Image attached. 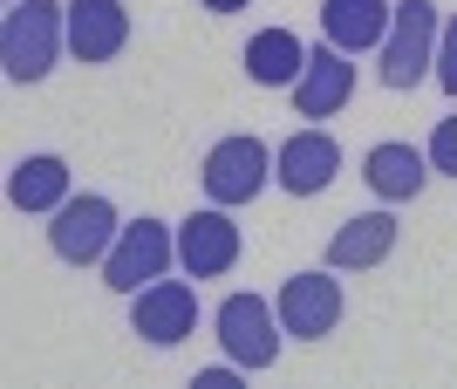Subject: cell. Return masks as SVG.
<instances>
[{"instance_id": "obj_1", "label": "cell", "mask_w": 457, "mask_h": 389, "mask_svg": "<svg viewBox=\"0 0 457 389\" xmlns=\"http://www.w3.org/2000/svg\"><path fill=\"white\" fill-rule=\"evenodd\" d=\"M69 41V0H14L0 28V69L7 82H41Z\"/></svg>"}, {"instance_id": "obj_2", "label": "cell", "mask_w": 457, "mask_h": 389, "mask_svg": "<svg viewBox=\"0 0 457 389\" xmlns=\"http://www.w3.org/2000/svg\"><path fill=\"white\" fill-rule=\"evenodd\" d=\"M437 7L430 0H396V21H389V41H382V82L389 89H417L437 62Z\"/></svg>"}, {"instance_id": "obj_3", "label": "cell", "mask_w": 457, "mask_h": 389, "mask_svg": "<svg viewBox=\"0 0 457 389\" xmlns=\"http://www.w3.org/2000/svg\"><path fill=\"white\" fill-rule=\"evenodd\" d=\"M280 314L260 301V294H232L226 308H219V342L239 369H273L280 362Z\"/></svg>"}, {"instance_id": "obj_4", "label": "cell", "mask_w": 457, "mask_h": 389, "mask_svg": "<svg viewBox=\"0 0 457 389\" xmlns=\"http://www.w3.org/2000/svg\"><path fill=\"white\" fill-rule=\"evenodd\" d=\"M116 233H123V226H116V205L96 198V192H82V198H69V205L55 212L48 246H55V260H69V267H89V260H110Z\"/></svg>"}, {"instance_id": "obj_5", "label": "cell", "mask_w": 457, "mask_h": 389, "mask_svg": "<svg viewBox=\"0 0 457 389\" xmlns=\"http://www.w3.org/2000/svg\"><path fill=\"white\" fill-rule=\"evenodd\" d=\"M267 144L260 137H226V144H212L205 151V198L212 205H246V198H260V185H267Z\"/></svg>"}, {"instance_id": "obj_6", "label": "cell", "mask_w": 457, "mask_h": 389, "mask_svg": "<svg viewBox=\"0 0 457 389\" xmlns=\"http://www.w3.org/2000/svg\"><path fill=\"white\" fill-rule=\"evenodd\" d=\"M171 253H178V239L164 233V219H137V226H123V233H116L110 260H103V280H110L116 294H137V280L151 287L157 273L171 267Z\"/></svg>"}, {"instance_id": "obj_7", "label": "cell", "mask_w": 457, "mask_h": 389, "mask_svg": "<svg viewBox=\"0 0 457 389\" xmlns=\"http://www.w3.org/2000/svg\"><path fill=\"white\" fill-rule=\"evenodd\" d=\"M273 314H280L287 335L321 342V335H335V321H342V280H335V273H294L280 287V301H273Z\"/></svg>"}, {"instance_id": "obj_8", "label": "cell", "mask_w": 457, "mask_h": 389, "mask_svg": "<svg viewBox=\"0 0 457 389\" xmlns=\"http://www.w3.org/2000/svg\"><path fill=\"white\" fill-rule=\"evenodd\" d=\"M273 171H280V185L294 198H314V192L335 185V171H342V144L328 130H294L280 144V157H273Z\"/></svg>"}, {"instance_id": "obj_9", "label": "cell", "mask_w": 457, "mask_h": 389, "mask_svg": "<svg viewBox=\"0 0 457 389\" xmlns=\"http://www.w3.org/2000/svg\"><path fill=\"white\" fill-rule=\"evenodd\" d=\"M130 321H137V335H144V342L171 349V342H185V335L198 328V294H191L185 280H151V287L137 294Z\"/></svg>"}, {"instance_id": "obj_10", "label": "cell", "mask_w": 457, "mask_h": 389, "mask_svg": "<svg viewBox=\"0 0 457 389\" xmlns=\"http://www.w3.org/2000/svg\"><path fill=\"white\" fill-rule=\"evenodd\" d=\"M178 260H185L191 280H212V273H226L239 260V226L226 219V205H212V212H191L178 226Z\"/></svg>"}, {"instance_id": "obj_11", "label": "cell", "mask_w": 457, "mask_h": 389, "mask_svg": "<svg viewBox=\"0 0 457 389\" xmlns=\"http://www.w3.org/2000/svg\"><path fill=\"white\" fill-rule=\"evenodd\" d=\"M123 41H130L123 0H69V48H76V62H116Z\"/></svg>"}, {"instance_id": "obj_12", "label": "cell", "mask_w": 457, "mask_h": 389, "mask_svg": "<svg viewBox=\"0 0 457 389\" xmlns=\"http://www.w3.org/2000/svg\"><path fill=\"white\" fill-rule=\"evenodd\" d=\"M389 253H396V212H355V219H342V233L328 239V267L335 273L382 267Z\"/></svg>"}, {"instance_id": "obj_13", "label": "cell", "mask_w": 457, "mask_h": 389, "mask_svg": "<svg viewBox=\"0 0 457 389\" xmlns=\"http://www.w3.org/2000/svg\"><path fill=\"white\" fill-rule=\"evenodd\" d=\"M348 96H355V62L328 41V48H314V55H307L301 82H294V103H301V117H335Z\"/></svg>"}, {"instance_id": "obj_14", "label": "cell", "mask_w": 457, "mask_h": 389, "mask_svg": "<svg viewBox=\"0 0 457 389\" xmlns=\"http://www.w3.org/2000/svg\"><path fill=\"white\" fill-rule=\"evenodd\" d=\"M362 178H369V192H376L382 205H403V198H417V192H423L430 157L410 151V144H376V151L362 157Z\"/></svg>"}, {"instance_id": "obj_15", "label": "cell", "mask_w": 457, "mask_h": 389, "mask_svg": "<svg viewBox=\"0 0 457 389\" xmlns=\"http://www.w3.org/2000/svg\"><path fill=\"white\" fill-rule=\"evenodd\" d=\"M389 21H396V7L389 0H321V28L335 48H376V41H389Z\"/></svg>"}, {"instance_id": "obj_16", "label": "cell", "mask_w": 457, "mask_h": 389, "mask_svg": "<svg viewBox=\"0 0 457 389\" xmlns=\"http://www.w3.org/2000/svg\"><path fill=\"white\" fill-rule=\"evenodd\" d=\"M307 55H314V48H301V35H287V28H260V35L246 41V76L260 82V89H280V82H301Z\"/></svg>"}, {"instance_id": "obj_17", "label": "cell", "mask_w": 457, "mask_h": 389, "mask_svg": "<svg viewBox=\"0 0 457 389\" xmlns=\"http://www.w3.org/2000/svg\"><path fill=\"white\" fill-rule=\"evenodd\" d=\"M7 198L21 212H62L69 205V164L62 157H21L7 171Z\"/></svg>"}, {"instance_id": "obj_18", "label": "cell", "mask_w": 457, "mask_h": 389, "mask_svg": "<svg viewBox=\"0 0 457 389\" xmlns=\"http://www.w3.org/2000/svg\"><path fill=\"white\" fill-rule=\"evenodd\" d=\"M430 171H444V178H457V117H444L437 130H430Z\"/></svg>"}, {"instance_id": "obj_19", "label": "cell", "mask_w": 457, "mask_h": 389, "mask_svg": "<svg viewBox=\"0 0 457 389\" xmlns=\"http://www.w3.org/2000/svg\"><path fill=\"white\" fill-rule=\"evenodd\" d=\"M430 76H437L444 96H457V14L444 21V35H437V69H430Z\"/></svg>"}, {"instance_id": "obj_20", "label": "cell", "mask_w": 457, "mask_h": 389, "mask_svg": "<svg viewBox=\"0 0 457 389\" xmlns=\"http://www.w3.org/2000/svg\"><path fill=\"white\" fill-rule=\"evenodd\" d=\"M212 14H239V7H253V0H205Z\"/></svg>"}]
</instances>
